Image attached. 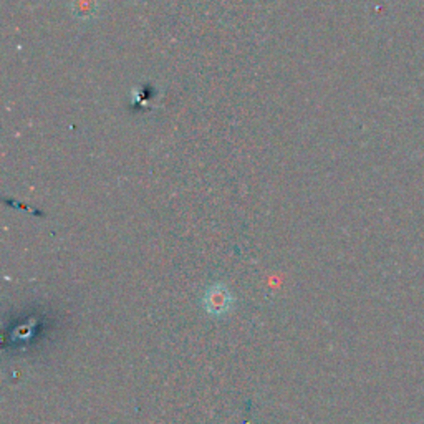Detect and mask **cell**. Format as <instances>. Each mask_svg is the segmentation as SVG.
Returning a JSON list of instances; mask_svg holds the SVG:
<instances>
[{"instance_id":"obj_1","label":"cell","mask_w":424,"mask_h":424,"mask_svg":"<svg viewBox=\"0 0 424 424\" xmlns=\"http://www.w3.org/2000/svg\"><path fill=\"white\" fill-rule=\"evenodd\" d=\"M203 307L214 319H222L234 310L235 298L226 285L214 284L205 289L203 295Z\"/></svg>"}]
</instances>
